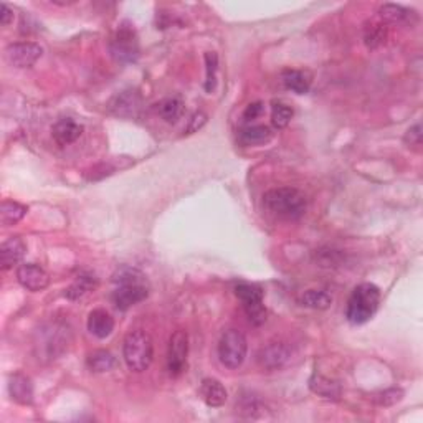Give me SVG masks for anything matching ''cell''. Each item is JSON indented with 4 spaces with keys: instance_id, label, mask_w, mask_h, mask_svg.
Here are the masks:
<instances>
[{
    "instance_id": "35",
    "label": "cell",
    "mask_w": 423,
    "mask_h": 423,
    "mask_svg": "<svg viewBox=\"0 0 423 423\" xmlns=\"http://www.w3.org/2000/svg\"><path fill=\"white\" fill-rule=\"evenodd\" d=\"M205 121H207V116H205L204 112H199V115H195L194 118H192V126L188 128V132L195 131L197 128H200V126L205 124Z\"/></svg>"
},
{
    "instance_id": "2",
    "label": "cell",
    "mask_w": 423,
    "mask_h": 423,
    "mask_svg": "<svg viewBox=\"0 0 423 423\" xmlns=\"http://www.w3.org/2000/svg\"><path fill=\"white\" fill-rule=\"evenodd\" d=\"M380 306V290L372 283H362L354 288L346 308V317L351 324H366L375 316Z\"/></svg>"
},
{
    "instance_id": "11",
    "label": "cell",
    "mask_w": 423,
    "mask_h": 423,
    "mask_svg": "<svg viewBox=\"0 0 423 423\" xmlns=\"http://www.w3.org/2000/svg\"><path fill=\"white\" fill-rule=\"evenodd\" d=\"M290 349L288 346H284L283 342H275L263 347L258 354V362L263 368L268 371H276V368H282L284 364L290 361Z\"/></svg>"
},
{
    "instance_id": "3",
    "label": "cell",
    "mask_w": 423,
    "mask_h": 423,
    "mask_svg": "<svg viewBox=\"0 0 423 423\" xmlns=\"http://www.w3.org/2000/svg\"><path fill=\"white\" fill-rule=\"evenodd\" d=\"M123 355L126 366L132 372L148 371L154 359V342L148 333L137 329L124 337Z\"/></svg>"
},
{
    "instance_id": "26",
    "label": "cell",
    "mask_w": 423,
    "mask_h": 423,
    "mask_svg": "<svg viewBox=\"0 0 423 423\" xmlns=\"http://www.w3.org/2000/svg\"><path fill=\"white\" fill-rule=\"evenodd\" d=\"M116 366L115 355L108 351H95L93 354L88 355V367L91 372L101 374V372H110L112 367Z\"/></svg>"
},
{
    "instance_id": "6",
    "label": "cell",
    "mask_w": 423,
    "mask_h": 423,
    "mask_svg": "<svg viewBox=\"0 0 423 423\" xmlns=\"http://www.w3.org/2000/svg\"><path fill=\"white\" fill-rule=\"evenodd\" d=\"M235 296L242 301L243 311L246 313L250 322H253L255 326H262L266 321V308L263 304V290L258 284H237Z\"/></svg>"
},
{
    "instance_id": "1",
    "label": "cell",
    "mask_w": 423,
    "mask_h": 423,
    "mask_svg": "<svg viewBox=\"0 0 423 423\" xmlns=\"http://www.w3.org/2000/svg\"><path fill=\"white\" fill-rule=\"evenodd\" d=\"M263 205L271 215L284 220H298L308 208L303 192L293 187H278L268 190L263 195Z\"/></svg>"
},
{
    "instance_id": "22",
    "label": "cell",
    "mask_w": 423,
    "mask_h": 423,
    "mask_svg": "<svg viewBox=\"0 0 423 423\" xmlns=\"http://www.w3.org/2000/svg\"><path fill=\"white\" fill-rule=\"evenodd\" d=\"M96 288H98V279H96L95 276L79 275L78 278L75 279V283L71 284L68 290H66L65 296L71 301H77V299H81L83 296H86L88 293L96 290Z\"/></svg>"
},
{
    "instance_id": "9",
    "label": "cell",
    "mask_w": 423,
    "mask_h": 423,
    "mask_svg": "<svg viewBox=\"0 0 423 423\" xmlns=\"http://www.w3.org/2000/svg\"><path fill=\"white\" fill-rule=\"evenodd\" d=\"M149 295V284H118L115 291H112L111 298L116 308L121 311L132 308V306L139 304Z\"/></svg>"
},
{
    "instance_id": "33",
    "label": "cell",
    "mask_w": 423,
    "mask_h": 423,
    "mask_svg": "<svg viewBox=\"0 0 423 423\" xmlns=\"http://www.w3.org/2000/svg\"><path fill=\"white\" fill-rule=\"evenodd\" d=\"M405 142L410 146H420L422 144V126L415 124L410 128L407 134H405Z\"/></svg>"
},
{
    "instance_id": "7",
    "label": "cell",
    "mask_w": 423,
    "mask_h": 423,
    "mask_svg": "<svg viewBox=\"0 0 423 423\" xmlns=\"http://www.w3.org/2000/svg\"><path fill=\"white\" fill-rule=\"evenodd\" d=\"M188 355V336L184 329L175 331L170 336L169 354H167V371L173 377L184 374L187 368Z\"/></svg>"
},
{
    "instance_id": "8",
    "label": "cell",
    "mask_w": 423,
    "mask_h": 423,
    "mask_svg": "<svg viewBox=\"0 0 423 423\" xmlns=\"http://www.w3.org/2000/svg\"><path fill=\"white\" fill-rule=\"evenodd\" d=\"M43 55V48L32 41H19L8 45L6 50V58L15 68H30Z\"/></svg>"
},
{
    "instance_id": "5",
    "label": "cell",
    "mask_w": 423,
    "mask_h": 423,
    "mask_svg": "<svg viewBox=\"0 0 423 423\" xmlns=\"http://www.w3.org/2000/svg\"><path fill=\"white\" fill-rule=\"evenodd\" d=\"M110 52L116 61L132 63L139 57V40L131 23H123L110 41Z\"/></svg>"
},
{
    "instance_id": "20",
    "label": "cell",
    "mask_w": 423,
    "mask_h": 423,
    "mask_svg": "<svg viewBox=\"0 0 423 423\" xmlns=\"http://www.w3.org/2000/svg\"><path fill=\"white\" fill-rule=\"evenodd\" d=\"M27 212L28 208L25 205L15 202V200H3L2 207H0V222L3 227H10V225L19 224L27 215Z\"/></svg>"
},
{
    "instance_id": "14",
    "label": "cell",
    "mask_w": 423,
    "mask_h": 423,
    "mask_svg": "<svg viewBox=\"0 0 423 423\" xmlns=\"http://www.w3.org/2000/svg\"><path fill=\"white\" fill-rule=\"evenodd\" d=\"M25 251H27V246L25 243L20 240V238H8L2 243L0 246V259H2V270L7 271L10 268H14L15 265H19L22 262Z\"/></svg>"
},
{
    "instance_id": "19",
    "label": "cell",
    "mask_w": 423,
    "mask_h": 423,
    "mask_svg": "<svg viewBox=\"0 0 423 423\" xmlns=\"http://www.w3.org/2000/svg\"><path fill=\"white\" fill-rule=\"evenodd\" d=\"M309 388L316 393V395L322 397L328 400H337L341 397V385L336 380H331L328 377H322L314 374L309 379Z\"/></svg>"
},
{
    "instance_id": "25",
    "label": "cell",
    "mask_w": 423,
    "mask_h": 423,
    "mask_svg": "<svg viewBox=\"0 0 423 423\" xmlns=\"http://www.w3.org/2000/svg\"><path fill=\"white\" fill-rule=\"evenodd\" d=\"M112 283L118 284H148V278L142 271L131 266H121L111 276Z\"/></svg>"
},
{
    "instance_id": "23",
    "label": "cell",
    "mask_w": 423,
    "mask_h": 423,
    "mask_svg": "<svg viewBox=\"0 0 423 423\" xmlns=\"http://www.w3.org/2000/svg\"><path fill=\"white\" fill-rule=\"evenodd\" d=\"M273 132L268 126H246L240 131V141L245 146L265 144L271 139Z\"/></svg>"
},
{
    "instance_id": "28",
    "label": "cell",
    "mask_w": 423,
    "mask_h": 423,
    "mask_svg": "<svg viewBox=\"0 0 423 423\" xmlns=\"http://www.w3.org/2000/svg\"><path fill=\"white\" fill-rule=\"evenodd\" d=\"M404 399V391L402 388H387V391L375 393L372 397V402L379 407H392V405L399 404V402Z\"/></svg>"
},
{
    "instance_id": "34",
    "label": "cell",
    "mask_w": 423,
    "mask_h": 423,
    "mask_svg": "<svg viewBox=\"0 0 423 423\" xmlns=\"http://www.w3.org/2000/svg\"><path fill=\"white\" fill-rule=\"evenodd\" d=\"M12 20H14V12L10 10V7L3 3L2 10H0V22H2L3 27H7V25L10 23Z\"/></svg>"
},
{
    "instance_id": "12",
    "label": "cell",
    "mask_w": 423,
    "mask_h": 423,
    "mask_svg": "<svg viewBox=\"0 0 423 423\" xmlns=\"http://www.w3.org/2000/svg\"><path fill=\"white\" fill-rule=\"evenodd\" d=\"M83 134V126L71 118L57 121L52 128V136L58 146H70Z\"/></svg>"
},
{
    "instance_id": "18",
    "label": "cell",
    "mask_w": 423,
    "mask_h": 423,
    "mask_svg": "<svg viewBox=\"0 0 423 423\" xmlns=\"http://www.w3.org/2000/svg\"><path fill=\"white\" fill-rule=\"evenodd\" d=\"M141 108V98L136 91H124L119 96H116L111 110L123 118H132L137 115Z\"/></svg>"
},
{
    "instance_id": "29",
    "label": "cell",
    "mask_w": 423,
    "mask_h": 423,
    "mask_svg": "<svg viewBox=\"0 0 423 423\" xmlns=\"http://www.w3.org/2000/svg\"><path fill=\"white\" fill-rule=\"evenodd\" d=\"M293 118V108L283 103H275L273 112H271V123L276 129H283L290 124Z\"/></svg>"
},
{
    "instance_id": "32",
    "label": "cell",
    "mask_w": 423,
    "mask_h": 423,
    "mask_svg": "<svg viewBox=\"0 0 423 423\" xmlns=\"http://www.w3.org/2000/svg\"><path fill=\"white\" fill-rule=\"evenodd\" d=\"M263 111H265V104H263L262 101L251 103V104H248V108H246L245 112H243V118H245L246 121L258 119L259 116L263 115Z\"/></svg>"
},
{
    "instance_id": "27",
    "label": "cell",
    "mask_w": 423,
    "mask_h": 423,
    "mask_svg": "<svg viewBox=\"0 0 423 423\" xmlns=\"http://www.w3.org/2000/svg\"><path fill=\"white\" fill-rule=\"evenodd\" d=\"M299 303L306 306V308L311 309H328L333 304V296L328 295L326 291H317V290H308L301 295Z\"/></svg>"
},
{
    "instance_id": "4",
    "label": "cell",
    "mask_w": 423,
    "mask_h": 423,
    "mask_svg": "<svg viewBox=\"0 0 423 423\" xmlns=\"http://www.w3.org/2000/svg\"><path fill=\"white\" fill-rule=\"evenodd\" d=\"M248 342L245 334L238 329H228L219 341V359L227 368H238L245 362Z\"/></svg>"
},
{
    "instance_id": "16",
    "label": "cell",
    "mask_w": 423,
    "mask_h": 423,
    "mask_svg": "<svg viewBox=\"0 0 423 423\" xmlns=\"http://www.w3.org/2000/svg\"><path fill=\"white\" fill-rule=\"evenodd\" d=\"M8 392H10L12 399L20 405H30L33 402V384L23 374H14L10 377Z\"/></svg>"
},
{
    "instance_id": "30",
    "label": "cell",
    "mask_w": 423,
    "mask_h": 423,
    "mask_svg": "<svg viewBox=\"0 0 423 423\" xmlns=\"http://www.w3.org/2000/svg\"><path fill=\"white\" fill-rule=\"evenodd\" d=\"M205 63H207V81H205V90L210 93L217 83V66H219V57L215 52L205 53Z\"/></svg>"
},
{
    "instance_id": "21",
    "label": "cell",
    "mask_w": 423,
    "mask_h": 423,
    "mask_svg": "<svg viewBox=\"0 0 423 423\" xmlns=\"http://www.w3.org/2000/svg\"><path fill=\"white\" fill-rule=\"evenodd\" d=\"M282 79L284 86L296 95H306L311 88V79L299 70H284L282 73Z\"/></svg>"
},
{
    "instance_id": "24",
    "label": "cell",
    "mask_w": 423,
    "mask_h": 423,
    "mask_svg": "<svg viewBox=\"0 0 423 423\" xmlns=\"http://www.w3.org/2000/svg\"><path fill=\"white\" fill-rule=\"evenodd\" d=\"M157 112L167 123H177L184 112L182 99L177 98V96H170V98L162 99V101L157 104Z\"/></svg>"
},
{
    "instance_id": "10",
    "label": "cell",
    "mask_w": 423,
    "mask_h": 423,
    "mask_svg": "<svg viewBox=\"0 0 423 423\" xmlns=\"http://www.w3.org/2000/svg\"><path fill=\"white\" fill-rule=\"evenodd\" d=\"M17 279L28 291H41L48 286V273L37 263H23L17 270Z\"/></svg>"
},
{
    "instance_id": "31",
    "label": "cell",
    "mask_w": 423,
    "mask_h": 423,
    "mask_svg": "<svg viewBox=\"0 0 423 423\" xmlns=\"http://www.w3.org/2000/svg\"><path fill=\"white\" fill-rule=\"evenodd\" d=\"M385 41V28L382 23H372L366 30V43L371 48L377 47V45L384 43Z\"/></svg>"
},
{
    "instance_id": "15",
    "label": "cell",
    "mask_w": 423,
    "mask_h": 423,
    "mask_svg": "<svg viewBox=\"0 0 423 423\" xmlns=\"http://www.w3.org/2000/svg\"><path fill=\"white\" fill-rule=\"evenodd\" d=\"M88 331L98 339H106L115 331V319L104 309H93L88 316Z\"/></svg>"
},
{
    "instance_id": "13",
    "label": "cell",
    "mask_w": 423,
    "mask_h": 423,
    "mask_svg": "<svg viewBox=\"0 0 423 423\" xmlns=\"http://www.w3.org/2000/svg\"><path fill=\"white\" fill-rule=\"evenodd\" d=\"M379 15L384 22L393 25H415L418 15L415 10H410L407 7L395 6V3H385L379 8Z\"/></svg>"
},
{
    "instance_id": "17",
    "label": "cell",
    "mask_w": 423,
    "mask_h": 423,
    "mask_svg": "<svg viewBox=\"0 0 423 423\" xmlns=\"http://www.w3.org/2000/svg\"><path fill=\"white\" fill-rule=\"evenodd\" d=\"M200 395H202V400L208 407H222V405L227 402L228 393L225 391V387L222 385L220 380L208 379L202 380V385H200Z\"/></svg>"
}]
</instances>
